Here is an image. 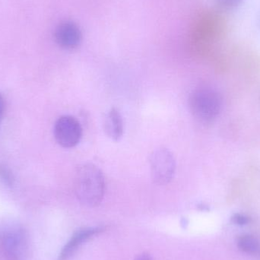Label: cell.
<instances>
[{
  "label": "cell",
  "instance_id": "cell-7",
  "mask_svg": "<svg viewBox=\"0 0 260 260\" xmlns=\"http://www.w3.org/2000/svg\"><path fill=\"white\" fill-rule=\"evenodd\" d=\"M103 231L101 228H93V229H83L78 231L74 234L71 239L62 248L58 260H68L74 254L81 244L86 241L94 235H98Z\"/></svg>",
  "mask_w": 260,
  "mask_h": 260
},
{
  "label": "cell",
  "instance_id": "cell-6",
  "mask_svg": "<svg viewBox=\"0 0 260 260\" xmlns=\"http://www.w3.org/2000/svg\"><path fill=\"white\" fill-rule=\"evenodd\" d=\"M55 40L59 47L67 50H73L80 44L82 32L77 24L72 21H63L55 30Z\"/></svg>",
  "mask_w": 260,
  "mask_h": 260
},
{
  "label": "cell",
  "instance_id": "cell-5",
  "mask_svg": "<svg viewBox=\"0 0 260 260\" xmlns=\"http://www.w3.org/2000/svg\"><path fill=\"white\" fill-rule=\"evenodd\" d=\"M24 244V235L19 229H8L0 235V247L7 260H20Z\"/></svg>",
  "mask_w": 260,
  "mask_h": 260
},
{
  "label": "cell",
  "instance_id": "cell-8",
  "mask_svg": "<svg viewBox=\"0 0 260 260\" xmlns=\"http://www.w3.org/2000/svg\"><path fill=\"white\" fill-rule=\"evenodd\" d=\"M104 129L107 136L114 141H118L124 132L123 117L117 108L108 111L104 120Z\"/></svg>",
  "mask_w": 260,
  "mask_h": 260
},
{
  "label": "cell",
  "instance_id": "cell-9",
  "mask_svg": "<svg viewBox=\"0 0 260 260\" xmlns=\"http://www.w3.org/2000/svg\"><path fill=\"white\" fill-rule=\"evenodd\" d=\"M237 245L241 251L253 256H260V242L252 235H241L238 238Z\"/></svg>",
  "mask_w": 260,
  "mask_h": 260
},
{
  "label": "cell",
  "instance_id": "cell-13",
  "mask_svg": "<svg viewBox=\"0 0 260 260\" xmlns=\"http://www.w3.org/2000/svg\"><path fill=\"white\" fill-rule=\"evenodd\" d=\"M136 260H153L152 258L149 256L148 254H146V253H142V254L139 255V256L136 257Z\"/></svg>",
  "mask_w": 260,
  "mask_h": 260
},
{
  "label": "cell",
  "instance_id": "cell-10",
  "mask_svg": "<svg viewBox=\"0 0 260 260\" xmlns=\"http://www.w3.org/2000/svg\"><path fill=\"white\" fill-rule=\"evenodd\" d=\"M0 180L9 186H12L15 183V177L11 170L2 164H0Z\"/></svg>",
  "mask_w": 260,
  "mask_h": 260
},
{
  "label": "cell",
  "instance_id": "cell-1",
  "mask_svg": "<svg viewBox=\"0 0 260 260\" xmlns=\"http://www.w3.org/2000/svg\"><path fill=\"white\" fill-rule=\"evenodd\" d=\"M75 192L82 204L88 207L100 205L105 192V180L102 171L93 164L79 166L75 176Z\"/></svg>",
  "mask_w": 260,
  "mask_h": 260
},
{
  "label": "cell",
  "instance_id": "cell-2",
  "mask_svg": "<svg viewBox=\"0 0 260 260\" xmlns=\"http://www.w3.org/2000/svg\"><path fill=\"white\" fill-rule=\"evenodd\" d=\"M191 113L202 123H212L218 117L222 106L219 93L209 88L194 90L189 99Z\"/></svg>",
  "mask_w": 260,
  "mask_h": 260
},
{
  "label": "cell",
  "instance_id": "cell-3",
  "mask_svg": "<svg viewBox=\"0 0 260 260\" xmlns=\"http://www.w3.org/2000/svg\"><path fill=\"white\" fill-rule=\"evenodd\" d=\"M151 178L157 185H165L172 180L175 174L176 160L167 148L156 150L150 157Z\"/></svg>",
  "mask_w": 260,
  "mask_h": 260
},
{
  "label": "cell",
  "instance_id": "cell-11",
  "mask_svg": "<svg viewBox=\"0 0 260 260\" xmlns=\"http://www.w3.org/2000/svg\"><path fill=\"white\" fill-rule=\"evenodd\" d=\"M244 0H215L218 9L222 11H232L238 8Z\"/></svg>",
  "mask_w": 260,
  "mask_h": 260
},
{
  "label": "cell",
  "instance_id": "cell-4",
  "mask_svg": "<svg viewBox=\"0 0 260 260\" xmlns=\"http://www.w3.org/2000/svg\"><path fill=\"white\" fill-rule=\"evenodd\" d=\"M82 136V128L77 119L72 116H62L54 126V137L56 142L63 148L76 146Z\"/></svg>",
  "mask_w": 260,
  "mask_h": 260
},
{
  "label": "cell",
  "instance_id": "cell-12",
  "mask_svg": "<svg viewBox=\"0 0 260 260\" xmlns=\"http://www.w3.org/2000/svg\"><path fill=\"white\" fill-rule=\"evenodd\" d=\"M232 221L238 225H245L250 222V218L242 214H235L232 216Z\"/></svg>",
  "mask_w": 260,
  "mask_h": 260
}]
</instances>
